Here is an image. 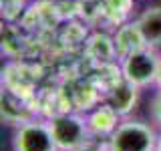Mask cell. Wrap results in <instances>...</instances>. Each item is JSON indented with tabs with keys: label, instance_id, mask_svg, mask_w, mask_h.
<instances>
[{
	"label": "cell",
	"instance_id": "cell-1",
	"mask_svg": "<svg viewBox=\"0 0 161 151\" xmlns=\"http://www.w3.org/2000/svg\"><path fill=\"white\" fill-rule=\"evenodd\" d=\"M159 129L151 121L127 117L107 141L109 151H155Z\"/></svg>",
	"mask_w": 161,
	"mask_h": 151
},
{
	"label": "cell",
	"instance_id": "cell-2",
	"mask_svg": "<svg viewBox=\"0 0 161 151\" xmlns=\"http://www.w3.org/2000/svg\"><path fill=\"white\" fill-rule=\"evenodd\" d=\"M47 121L58 151H73L91 141L87 119L80 113H57Z\"/></svg>",
	"mask_w": 161,
	"mask_h": 151
},
{
	"label": "cell",
	"instance_id": "cell-3",
	"mask_svg": "<svg viewBox=\"0 0 161 151\" xmlns=\"http://www.w3.org/2000/svg\"><path fill=\"white\" fill-rule=\"evenodd\" d=\"M159 50H153L149 47L139 48L135 53L127 54L125 59L119 60L121 75L125 81L133 83L139 89H149L155 87L157 79V67H159Z\"/></svg>",
	"mask_w": 161,
	"mask_h": 151
},
{
	"label": "cell",
	"instance_id": "cell-4",
	"mask_svg": "<svg viewBox=\"0 0 161 151\" xmlns=\"http://www.w3.org/2000/svg\"><path fill=\"white\" fill-rule=\"evenodd\" d=\"M14 151H58L47 119H28L16 125L12 135Z\"/></svg>",
	"mask_w": 161,
	"mask_h": 151
},
{
	"label": "cell",
	"instance_id": "cell-5",
	"mask_svg": "<svg viewBox=\"0 0 161 151\" xmlns=\"http://www.w3.org/2000/svg\"><path fill=\"white\" fill-rule=\"evenodd\" d=\"M141 91L143 89L135 87L133 83H129V81H125V79H119L115 85H111V87L105 91L103 101L121 119H127V117L133 115V111L137 109Z\"/></svg>",
	"mask_w": 161,
	"mask_h": 151
},
{
	"label": "cell",
	"instance_id": "cell-6",
	"mask_svg": "<svg viewBox=\"0 0 161 151\" xmlns=\"http://www.w3.org/2000/svg\"><path fill=\"white\" fill-rule=\"evenodd\" d=\"M85 119H87L91 139L103 141V143H107L109 137L115 133V129L119 127V123L123 121L105 101H101L97 107L87 111V113H85Z\"/></svg>",
	"mask_w": 161,
	"mask_h": 151
},
{
	"label": "cell",
	"instance_id": "cell-7",
	"mask_svg": "<svg viewBox=\"0 0 161 151\" xmlns=\"http://www.w3.org/2000/svg\"><path fill=\"white\" fill-rule=\"evenodd\" d=\"M83 48H85L87 59L93 64H97V67L111 64V63H115V60H119L113 34H109V32H101V30L93 32L87 40H85Z\"/></svg>",
	"mask_w": 161,
	"mask_h": 151
},
{
	"label": "cell",
	"instance_id": "cell-8",
	"mask_svg": "<svg viewBox=\"0 0 161 151\" xmlns=\"http://www.w3.org/2000/svg\"><path fill=\"white\" fill-rule=\"evenodd\" d=\"M113 40H115V48H117L119 60L125 59L131 53H135V50L147 47V44H145L143 34H141V30H139V24H137V20H135V18H131V20H127V22L115 26V30H113Z\"/></svg>",
	"mask_w": 161,
	"mask_h": 151
},
{
	"label": "cell",
	"instance_id": "cell-9",
	"mask_svg": "<svg viewBox=\"0 0 161 151\" xmlns=\"http://www.w3.org/2000/svg\"><path fill=\"white\" fill-rule=\"evenodd\" d=\"M145 44L153 50H161V6H147L135 16Z\"/></svg>",
	"mask_w": 161,
	"mask_h": 151
},
{
	"label": "cell",
	"instance_id": "cell-10",
	"mask_svg": "<svg viewBox=\"0 0 161 151\" xmlns=\"http://www.w3.org/2000/svg\"><path fill=\"white\" fill-rule=\"evenodd\" d=\"M101 20L119 26V24L131 20V14L135 10V0H99Z\"/></svg>",
	"mask_w": 161,
	"mask_h": 151
},
{
	"label": "cell",
	"instance_id": "cell-11",
	"mask_svg": "<svg viewBox=\"0 0 161 151\" xmlns=\"http://www.w3.org/2000/svg\"><path fill=\"white\" fill-rule=\"evenodd\" d=\"M149 121L161 131V89H155L149 101Z\"/></svg>",
	"mask_w": 161,
	"mask_h": 151
},
{
	"label": "cell",
	"instance_id": "cell-12",
	"mask_svg": "<svg viewBox=\"0 0 161 151\" xmlns=\"http://www.w3.org/2000/svg\"><path fill=\"white\" fill-rule=\"evenodd\" d=\"M73 151H109V149H107V143H103V141H95V139H91V141H87L85 145H80V147L73 149Z\"/></svg>",
	"mask_w": 161,
	"mask_h": 151
},
{
	"label": "cell",
	"instance_id": "cell-13",
	"mask_svg": "<svg viewBox=\"0 0 161 151\" xmlns=\"http://www.w3.org/2000/svg\"><path fill=\"white\" fill-rule=\"evenodd\" d=\"M155 89H161V54H159V67H157V79H155Z\"/></svg>",
	"mask_w": 161,
	"mask_h": 151
},
{
	"label": "cell",
	"instance_id": "cell-14",
	"mask_svg": "<svg viewBox=\"0 0 161 151\" xmlns=\"http://www.w3.org/2000/svg\"><path fill=\"white\" fill-rule=\"evenodd\" d=\"M155 151H161V131H159V135H157V147H155Z\"/></svg>",
	"mask_w": 161,
	"mask_h": 151
}]
</instances>
